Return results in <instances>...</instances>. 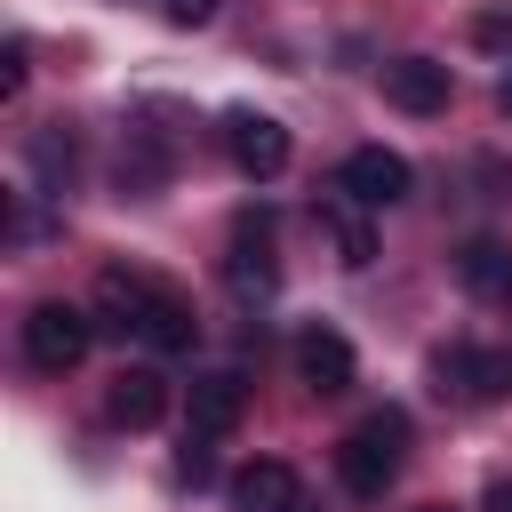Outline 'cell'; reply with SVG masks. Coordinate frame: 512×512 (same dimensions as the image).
<instances>
[{"mask_svg": "<svg viewBox=\"0 0 512 512\" xmlns=\"http://www.w3.org/2000/svg\"><path fill=\"white\" fill-rule=\"evenodd\" d=\"M400 448H408V416H400V408H376L360 432L336 440V480H344L352 496H384V488L400 480Z\"/></svg>", "mask_w": 512, "mask_h": 512, "instance_id": "6da1fadb", "label": "cell"}, {"mask_svg": "<svg viewBox=\"0 0 512 512\" xmlns=\"http://www.w3.org/2000/svg\"><path fill=\"white\" fill-rule=\"evenodd\" d=\"M88 344H96V312H80V304H64V296H48V304L24 312V360H32V368L64 376V368L88 360Z\"/></svg>", "mask_w": 512, "mask_h": 512, "instance_id": "7a4b0ae2", "label": "cell"}, {"mask_svg": "<svg viewBox=\"0 0 512 512\" xmlns=\"http://www.w3.org/2000/svg\"><path fill=\"white\" fill-rule=\"evenodd\" d=\"M432 392L440 400H512V344L504 352H480V344L432 352Z\"/></svg>", "mask_w": 512, "mask_h": 512, "instance_id": "3957f363", "label": "cell"}, {"mask_svg": "<svg viewBox=\"0 0 512 512\" xmlns=\"http://www.w3.org/2000/svg\"><path fill=\"white\" fill-rule=\"evenodd\" d=\"M136 344H152V352H192V344H200L192 296H184V288H168V280H144V304H136Z\"/></svg>", "mask_w": 512, "mask_h": 512, "instance_id": "277c9868", "label": "cell"}, {"mask_svg": "<svg viewBox=\"0 0 512 512\" xmlns=\"http://www.w3.org/2000/svg\"><path fill=\"white\" fill-rule=\"evenodd\" d=\"M312 224H320V240L336 248V264H344V272H368V264H376V224H368V208H360L344 184L312 208Z\"/></svg>", "mask_w": 512, "mask_h": 512, "instance_id": "5b68a950", "label": "cell"}, {"mask_svg": "<svg viewBox=\"0 0 512 512\" xmlns=\"http://www.w3.org/2000/svg\"><path fill=\"white\" fill-rule=\"evenodd\" d=\"M384 96H392L400 112L432 120V112H448V96H456V72H448L440 56H400V64H384Z\"/></svg>", "mask_w": 512, "mask_h": 512, "instance_id": "8992f818", "label": "cell"}, {"mask_svg": "<svg viewBox=\"0 0 512 512\" xmlns=\"http://www.w3.org/2000/svg\"><path fill=\"white\" fill-rule=\"evenodd\" d=\"M224 152L240 160V176L264 184V176L288 168V128H280L272 112H232V120H224Z\"/></svg>", "mask_w": 512, "mask_h": 512, "instance_id": "52a82bcc", "label": "cell"}, {"mask_svg": "<svg viewBox=\"0 0 512 512\" xmlns=\"http://www.w3.org/2000/svg\"><path fill=\"white\" fill-rule=\"evenodd\" d=\"M360 208H392V200H408V184H416V168L400 160V152H384V144H360L352 160H344V176H336Z\"/></svg>", "mask_w": 512, "mask_h": 512, "instance_id": "ba28073f", "label": "cell"}, {"mask_svg": "<svg viewBox=\"0 0 512 512\" xmlns=\"http://www.w3.org/2000/svg\"><path fill=\"white\" fill-rule=\"evenodd\" d=\"M296 376H304V392L336 400V392H352L360 360H352V344H344L336 328H304V336H296Z\"/></svg>", "mask_w": 512, "mask_h": 512, "instance_id": "9c48e42d", "label": "cell"}, {"mask_svg": "<svg viewBox=\"0 0 512 512\" xmlns=\"http://www.w3.org/2000/svg\"><path fill=\"white\" fill-rule=\"evenodd\" d=\"M104 416H112L120 432H152V424L168 416V376H160V368H120V376L104 384Z\"/></svg>", "mask_w": 512, "mask_h": 512, "instance_id": "30bf717a", "label": "cell"}, {"mask_svg": "<svg viewBox=\"0 0 512 512\" xmlns=\"http://www.w3.org/2000/svg\"><path fill=\"white\" fill-rule=\"evenodd\" d=\"M232 512H304V480L280 456H256L232 472Z\"/></svg>", "mask_w": 512, "mask_h": 512, "instance_id": "8fae6325", "label": "cell"}, {"mask_svg": "<svg viewBox=\"0 0 512 512\" xmlns=\"http://www.w3.org/2000/svg\"><path fill=\"white\" fill-rule=\"evenodd\" d=\"M224 272H232L240 296H264V288L280 280V264H272V216H264V208L240 216V232H232V264H224Z\"/></svg>", "mask_w": 512, "mask_h": 512, "instance_id": "7c38bea8", "label": "cell"}, {"mask_svg": "<svg viewBox=\"0 0 512 512\" xmlns=\"http://www.w3.org/2000/svg\"><path fill=\"white\" fill-rule=\"evenodd\" d=\"M240 416H248V384H240L232 368H216V376H192V432L224 440V432H240Z\"/></svg>", "mask_w": 512, "mask_h": 512, "instance_id": "4fadbf2b", "label": "cell"}, {"mask_svg": "<svg viewBox=\"0 0 512 512\" xmlns=\"http://www.w3.org/2000/svg\"><path fill=\"white\" fill-rule=\"evenodd\" d=\"M32 168H40V184L48 192H64L72 176H80V136H72V120H48V128H32Z\"/></svg>", "mask_w": 512, "mask_h": 512, "instance_id": "5bb4252c", "label": "cell"}, {"mask_svg": "<svg viewBox=\"0 0 512 512\" xmlns=\"http://www.w3.org/2000/svg\"><path fill=\"white\" fill-rule=\"evenodd\" d=\"M456 280L472 296H512V248L504 240H464L456 248Z\"/></svg>", "mask_w": 512, "mask_h": 512, "instance_id": "9a60e30c", "label": "cell"}, {"mask_svg": "<svg viewBox=\"0 0 512 512\" xmlns=\"http://www.w3.org/2000/svg\"><path fill=\"white\" fill-rule=\"evenodd\" d=\"M208 448H216L208 432H184V448H176V480H184V488H208V480H216V456H208Z\"/></svg>", "mask_w": 512, "mask_h": 512, "instance_id": "2e32d148", "label": "cell"}, {"mask_svg": "<svg viewBox=\"0 0 512 512\" xmlns=\"http://www.w3.org/2000/svg\"><path fill=\"white\" fill-rule=\"evenodd\" d=\"M472 40L496 48V56H512V16H504V8H480V16H472Z\"/></svg>", "mask_w": 512, "mask_h": 512, "instance_id": "e0dca14e", "label": "cell"}, {"mask_svg": "<svg viewBox=\"0 0 512 512\" xmlns=\"http://www.w3.org/2000/svg\"><path fill=\"white\" fill-rule=\"evenodd\" d=\"M24 72H32V64H24V40H8V48H0V96H16Z\"/></svg>", "mask_w": 512, "mask_h": 512, "instance_id": "ac0fdd59", "label": "cell"}, {"mask_svg": "<svg viewBox=\"0 0 512 512\" xmlns=\"http://www.w3.org/2000/svg\"><path fill=\"white\" fill-rule=\"evenodd\" d=\"M216 8H224V0H168V16H176V24H208Z\"/></svg>", "mask_w": 512, "mask_h": 512, "instance_id": "d6986e66", "label": "cell"}, {"mask_svg": "<svg viewBox=\"0 0 512 512\" xmlns=\"http://www.w3.org/2000/svg\"><path fill=\"white\" fill-rule=\"evenodd\" d=\"M480 512H512V480H488V496H480Z\"/></svg>", "mask_w": 512, "mask_h": 512, "instance_id": "ffe728a7", "label": "cell"}, {"mask_svg": "<svg viewBox=\"0 0 512 512\" xmlns=\"http://www.w3.org/2000/svg\"><path fill=\"white\" fill-rule=\"evenodd\" d=\"M496 112H504V120H512V72H504V88H496Z\"/></svg>", "mask_w": 512, "mask_h": 512, "instance_id": "44dd1931", "label": "cell"}]
</instances>
